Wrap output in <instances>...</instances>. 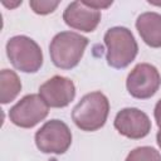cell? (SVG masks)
Masks as SVG:
<instances>
[{"instance_id": "cell-1", "label": "cell", "mask_w": 161, "mask_h": 161, "mask_svg": "<svg viewBox=\"0 0 161 161\" xmlns=\"http://www.w3.org/2000/svg\"><path fill=\"white\" fill-rule=\"evenodd\" d=\"M109 113V101L99 91L84 94L72 111V119L78 128L93 132L102 128Z\"/></svg>"}, {"instance_id": "cell-2", "label": "cell", "mask_w": 161, "mask_h": 161, "mask_svg": "<svg viewBox=\"0 0 161 161\" xmlns=\"http://www.w3.org/2000/svg\"><path fill=\"white\" fill-rule=\"evenodd\" d=\"M103 40L107 48L106 59L112 68H126L135 60L138 53V45L132 31L125 26L109 28Z\"/></svg>"}, {"instance_id": "cell-3", "label": "cell", "mask_w": 161, "mask_h": 161, "mask_svg": "<svg viewBox=\"0 0 161 161\" xmlns=\"http://www.w3.org/2000/svg\"><path fill=\"white\" fill-rule=\"evenodd\" d=\"M88 39L75 31H60L49 44V54L53 64L60 69H72L80 62Z\"/></svg>"}, {"instance_id": "cell-4", "label": "cell", "mask_w": 161, "mask_h": 161, "mask_svg": "<svg viewBox=\"0 0 161 161\" xmlns=\"http://www.w3.org/2000/svg\"><path fill=\"white\" fill-rule=\"evenodd\" d=\"M5 49L10 63L20 72L36 73L43 65L42 48L34 39L26 35H15L10 38Z\"/></svg>"}, {"instance_id": "cell-5", "label": "cell", "mask_w": 161, "mask_h": 161, "mask_svg": "<svg viewBox=\"0 0 161 161\" xmlns=\"http://www.w3.org/2000/svg\"><path fill=\"white\" fill-rule=\"evenodd\" d=\"M35 145L43 153L62 155L72 145V132L60 119L47 121L35 132Z\"/></svg>"}, {"instance_id": "cell-6", "label": "cell", "mask_w": 161, "mask_h": 161, "mask_svg": "<svg viewBox=\"0 0 161 161\" xmlns=\"http://www.w3.org/2000/svg\"><path fill=\"white\" fill-rule=\"evenodd\" d=\"M161 86V74L157 68L148 63L137 64L127 75L126 88L137 99L151 98Z\"/></svg>"}, {"instance_id": "cell-7", "label": "cell", "mask_w": 161, "mask_h": 161, "mask_svg": "<svg viewBox=\"0 0 161 161\" xmlns=\"http://www.w3.org/2000/svg\"><path fill=\"white\" fill-rule=\"evenodd\" d=\"M49 113V107L39 94H26L9 111V119L18 127L31 128Z\"/></svg>"}, {"instance_id": "cell-8", "label": "cell", "mask_w": 161, "mask_h": 161, "mask_svg": "<svg viewBox=\"0 0 161 161\" xmlns=\"http://www.w3.org/2000/svg\"><path fill=\"white\" fill-rule=\"evenodd\" d=\"M113 126L119 135L131 140L143 138L151 131V121L148 116L143 111L133 107L121 109L114 117Z\"/></svg>"}, {"instance_id": "cell-9", "label": "cell", "mask_w": 161, "mask_h": 161, "mask_svg": "<svg viewBox=\"0 0 161 161\" xmlns=\"http://www.w3.org/2000/svg\"><path fill=\"white\" fill-rule=\"evenodd\" d=\"M39 96L52 108L67 107L75 97V86L72 79L54 75L39 87Z\"/></svg>"}, {"instance_id": "cell-10", "label": "cell", "mask_w": 161, "mask_h": 161, "mask_svg": "<svg viewBox=\"0 0 161 161\" xmlns=\"http://www.w3.org/2000/svg\"><path fill=\"white\" fill-rule=\"evenodd\" d=\"M63 20L72 29L91 33L101 21V10L86 5L83 1H73L63 11Z\"/></svg>"}, {"instance_id": "cell-11", "label": "cell", "mask_w": 161, "mask_h": 161, "mask_svg": "<svg viewBox=\"0 0 161 161\" xmlns=\"http://www.w3.org/2000/svg\"><path fill=\"white\" fill-rule=\"evenodd\" d=\"M136 29L141 39L151 48H161V14L146 11L138 15Z\"/></svg>"}, {"instance_id": "cell-12", "label": "cell", "mask_w": 161, "mask_h": 161, "mask_svg": "<svg viewBox=\"0 0 161 161\" xmlns=\"http://www.w3.org/2000/svg\"><path fill=\"white\" fill-rule=\"evenodd\" d=\"M21 91V82L18 74L11 69L0 72V102L6 104L16 98Z\"/></svg>"}, {"instance_id": "cell-13", "label": "cell", "mask_w": 161, "mask_h": 161, "mask_svg": "<svg viewBox=\"0 0 161 161\" xmlns=\"http://www.w3.org/2000/svg\"><path fill=\"white\" fill-rule=\"evenodd\" d=\"M125 161H161V153L151 146H141L133 148Z\"/></svg>"}, {"instance_id": "cell-14", "label": "cell", "mask_w": 161, "mask_h": 161, "mask_svg": "<svg viewBox=\"0 0 161 161\" xmlns=\"http://www.w3.org/2000/svg\"><path fill=\"white\" fill-rule=\"evenodd\" d=\"M29 5L30 8L33 9V11L35 14H39V15H47V14H50L53 13L58 5H59V1H39V0H30L29 1Z\"/></svg>"}, {"instance_id": "cell-15", "label": "cell", "mask_w": 161, "mask_h": 161, "mask_svg": "<svg viewBox=\"0 0 161 161\" xmlns=\"http://www.w3.org/2000/svg\"><path fill=\"white\" fill-rule=\"evenodd\" d=\"M86 5L91 6V8H94L97 10H101V9H106L108 8L109 5H112V0L111 1H99V0H84L83 1Z\"/></svg>"}, {"instance_id": "cell-16", "label": "cell", "mask_w": 161, "mask_h": 161, "mask_svg": "<svg viewBox=\"0 0 161 161\" xmlns=\"http://www.w3.org/2000/svg\"><path fill=\"white\" fill-rule=\"evenodd\" d=\"M153 116H155L156 125H157V126H158V128L161 130V99H158V101H157V103H156V106H155Z\"/></svg>"}, {"instance_id": "cell-17", "label": "cell", "mask_w": 161, "mask_h": 161, "mask_svg": "<svg viewBox=\"0 0 161 161\" xmlns=\"http://www.w3.org/2000/svg\"><path fill=\"white\" fill-rule=\"evenodd\" d=\"M156 141H157V145H158V147L161 148V130L157 132V135H156Z\"/></svg>"}]
</instances>
